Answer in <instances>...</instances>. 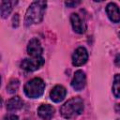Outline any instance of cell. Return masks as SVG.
Returning <instances> with one entry per match:
<instances>
[{"instance_id": "cell-15", "label": "cell", "mask_w": 120, "mask_h": 120, "mask_svg": "<svg viewBox=\"0 0 120 120\" xmlns=\"http://www.w3.org/2000/svg\"><path fill=\"white\" fill-rule=\"evenodd\" d=\"M19 84L20 83H19L18 80H12V81H10L8 82V84L7 86V89H8V91L9 93H14V92L17 91V89L19 87Z\"/></svg>"}, {"instance_id": "cell-9", "label": "cell", "mask_w": 120, "mask_h": 120, "mask_svg": "<svg viewBox=\"0 0 120 120\" xmlns=\"http://www.w3.org/2000/svg\"><path fill=\"white\" fill-rule=\"evenodd\" d=\"M106 12H107L109 19L112 22H120V9L116 4L109 3L106 7Z\"/></svg>"}, {"instance_id": "cell-21", "label": "cell", "mask_w": 120, "mask_h": 120, "mask_svg": "<svg viewBox=\"0 0 120 120\" xmlns=\"http://www.w3.org/2000/svg\"><path fill=\"white\" fill-rule=\"evenodd\" d=\"M25 120H28V119H25Z\"/></svg>"}, {"instance_id": "cell-4", "label": "cell", "mask_w": 120, "mask_h": 120, "mask_svg": "<svg viewBox=\"0 0 120 120\" xmlns=\"http://www.w3.org/2000/svg\"><path fill=\"white\" fill-rule=\"evenodd\" d=\"M44 64V59L42 56L39 57H30L25 58L21 63V68L26 71H35L38 69Z\"/></svg>"}, {"instance_id": "cell-16", "label": "cell", "mask_w": 120, "mask_h": 120, "mask_svg": "<svg viewBox=\"0 0 120 120\" xmlns=\"http://www.w3.org/2000/svg\"><path fill=\"white\" fill-rule=\"evenodd\" d=\"M4 120H19V117L15 114H8L5 116Z\"/></svg>"}, {"instance_id": "cell-14", "label": "cell", "mask_w": 120, "mask_h": 120, "mask_svg": "<svg viewBox=\"0 0 120 120\" xmlns=\"http://www.w3.org/2000/svg\"><path fill=\"white\" fill-rule=\"evenodd\" d=\"M112 93L116 98H120V74H116L114 76L112 83Z\"/></svg>"}, {"instance_id": "cell-3", "label": "cell", "mask_w": 120, "mask_h": 120, "mask_svg": "<svg viewBox=\"0 0 120 120\" xmlns=\"http://www.w3.org/2000/svg\"><path fill=\"white\" fill-rule=\"evenodd\" d=\"M44 89H45V82L40 78H34L28 81L23 87L24 94L30 98H39L43 94Z\"/></svg>"}, {"instance_id": "cell-18", "label": "cell", "mask_w": 120, "mask_h": 120, "mask_svg": "<svg viewBox=\"0 0 120 120\" xmlns=\"http://www.w3.org/2000/svg\"><path fill=\"white\" fill-rule=\"evenodd\" d=\"M114 62H115V65H116V66L120 67V54H118V55L115 57V60H114Z\"/></svg>"}, {"instance_id": "cell-1", "label": "cell", "mask_w": 120, "mask_h": 120, "mask_svg": "<svg viewBox=\"0 0 120 120\" xmlns=\"http://www.w3.org/2000/svg\"><path fill=\"white\" fill-rule=\"evenodd\" d=\"M47 3L45 1H35L33 2L29 8H27L26 14H25V24L31 25L38 23L42 21L45 10H46Z\"/></svg>"}, {"instance_id": "cell-17", "label": "cell", "mask_w": 120, "mask_h": 120, "mask_svg": "<svg viewBox=\"0 0 120 120\" xmlns=\"http://www.w3.org/2000/svg\"><path fill=\"white\" fill-rule=\"evenodd\" d=\"M80 3H81L80 1H72V2L68 1V2H66L65 4H66V6H68V7H75V6L79 5Z\"/></svg>"}, {"instance_id": "cell-13", "label": "cell", "mask_w": 120, "mask_h": 120, "mask_svg": "<svg viewBox=\"0 0 120 120\" xmlns=\"http://www.w3.org/2000/svg\"><path fill=\"white\" fill-rule=\"evenodd\" d=\"M12 9V6H11V2L9 1H3L1 3V8H0V12L3 18H7L8 16V14L10 13Z\"/></svg>"}, {"instance_id": "cell-11", "label": "cell", "mask_w": 120, "mask_h": 120, "mask_svg": "<svg viewBox=\"0 0 120 120\" xmlns=\"http://www.w3.org/2000/svg\"><path fill=\"white\" fill-rule=\"evenodd\" d=\"M38 114L43 120H50L54 114V108L49 104H41L38 108Z\"/></svg>"}, {"instance_id": "cell-12", "label": "cell", "mask_w": 120, "mask_h": 120, "mask_svg": "<svg viewBox=\"0 0 120 120\" xmlns=\"http://www.w3.org/2000/svg\"><path fill=\"white\" fill-rule=\"evenodd\" d=\"M22 106H23V101L18 96L9 98L7 102V109L8 111H17L22 109Z\"/></svg>"}, {"instance_id": "cell-2", "label": "cell", "mask_w": 120, "mask_h": 120, "mask_svg": "<svg viewBox=\"0 0 120 120\" xmlns=\"http://www.w3.org/2000/svg\"><path fill=\"white\" fill-rule=\"evenodd\" d=\"M83 111V101L81 98L75 97L68 99L60 109L61 115L64 118L70 119L78 116Z\"/></svg>"}, {"instance_id": "cell-7", "label": "cell", "mask_w": 120, "mask_h": 120, "mask_svg": "<svg viewBox=\"0 0 120 120\" xmlns=\"http://www.w3.org/2000/svg\"><path fill=\"white\" fill-rule=\"evenodd\" d=\"M85 82H86V78L84 72L82 70H77L74 73L73 79L71 81V86L73 87V89L77 91L82 90L83 87L85 86Z\"/></svg>"}, {"instance_id": "cell-19", "label": "cell", "mask_w": 120, "mask_h": 120, "mask_svg": "<svg viewBox=\"0 0 120 120\" xmlns=\"http://www.w3.org/2000/svg\"><path fill=\"white\" fill-rule=\"evenodd\" d=\"M115 111H116L118 113H120V103H119V104H116V106H115Z\"/></svg>"}, {"instance_id": "cell-6", "label": "cell", "mask_w": 120, "mask_h": 120, "mask_svg": "<svg viewBox=\"0 0 120 120\" xmlns=\"http://www.w3.org/2000/svg\"><path fill=\"white\" fill-rule=\"evenodd\" d=\"M70 22L73 30L78 34H83L86 30V24L84 21L77 13H72L70 15Z\"/></svg>"}, {"instance_id": "cell-20", "label": "cell", "mask_w": 120, "mask_h": 120, "mask_svg": "<svg viewBox=\"0 0 120 120\" xmlns=\"http://www.w3.org/2000/svg\"><path fill=\"white\" fill-rule=\"evenodd\" d=\"M119 37H120V33H119Z\"/></svg>"}, {"instance_id": "cell-10", "label": "cell", "mask_w": 120, "mask_h": 120, "mask_svg": "<svg viewBox=\"0 0 120 120\" xmlns=\"http://www.w3.org/2000/svg\"><path fill=\"white\" fill-rule=\"evenodd\" d=\"M67 94V90L62 85H55L50 92V98L54 102H61Z\"/></svg>"}, {"instance_id": "cell-5", "label": "cell", "mask_w": 120, "mask_h": 120, "mask_svg": "<svg viewBox=\"0 0 120 120\" xmlns=\"http://www.w3.org/2000/svg\"><path fill=\"white\" fill-rule=\"evenodd\" d=\"M87 59H88V52L86 49L83 47L77 48L72 54V64L75 67H80L84 65L87 62Z\"/></svg>"}, {"instance_id": "cell-8", "label": "cell", "mask_w": 120, "mask_h": 120, "mask_svg": "<svg viewBox=\"0 0 120 120\" xmlns=\"http://www.w3.org/2000/svg\"><path fill=\"white\" fill-rule=\"evenodd\" d=\"M42 47L38 38H32L27 45V52L31 57H39L42 54Z\"/></svg>"}]
</instances>
